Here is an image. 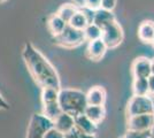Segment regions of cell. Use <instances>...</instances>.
<instances>
[{"instance_id":"obj_29","label":"cell","mask_w":154,"mask_h":138,"mask_svg":"<svg viewBox=\"0 0 154 138\" xmlns=\"http://www.w3.org/2000/svg\"><path fill=\"white\" fill-rule=\"evenodd\" d=\"M148 97L154 98V76L148 78Z\"/></svg>"},{"instance_id":"obj_17","label":"cell","mask_w":154,"mask_h":138,"mask_svg":"<svg viewBox=\"0 0 154 138\" xmlns=\"http://www.w3.org/2000/svg\"><path fill=\"white\" fill-rule=\"evenodd\" d=\"M62 113V109L59 105V103H50V104H43V115L46 116L52 122L58 118L59 115Z\"/></svg>"},{"instance_id":"obj_33","label":"cell","mask_w":154,"mask_h":138,"mask_svg":"<svg viewBox=\"0 0 154 138\" xmlns=\"http://www.w3.org/2000/svg\"><path fill=\"white\" fill-rule=\"evenodd\" d=\"M151 44H152V46H153V47H154V38H153V40L151 41Z\"/></svg>"},{"instance_id":"obj_30","label":"cell","mask_w":154,"mask_h":138,"mask_svg":"<svg viewBox=\"0 0 154 138\" xmlns=\"http://www.w3.org/2000/svg\"><path fill=\"white\" fill-rule=\"evenodd\" d=\"M0 109L2 111H8L9 109V104L6 101V99L0 94Z\"/></svg>"},{"instance_id":"obj_11","label":"cell","mask_w":154,"mask_h":138,"mask_svg":"<svg viewBox=\"0 0 154 138\" xmlns=\"http://www.w3.org/2000/svg\"><path fill=\"white\" fill-rule=\"evenodd\" d=\"M74 127H75V120H74V118L71 115H69V114H66L63 112L53 121V128L57 129L61 133H63V135L68 133Z\"/></svg>"},{"instance_id":"obj_27","label":"cell","mask_w":154,"mask_h":138,"mask_svg":"<svg viewBox=\"0 0 154 138\" xmlns=\"http://www.w3.org/2000/svg\"><path fill=\"white\" fill-rule=\"evenodd\" d=\"M43 138H64V135L61 133L60 131H58L57 129L54 128H51L48 131L45 133V136Z\"/></svg>"},{"instance_id":"obj_21","label":"cell","mask_w":154,"mask_h":138,"mask_svg":"<svg viewBox=\"0 0 154 138\" xmlns=\"http://www.w3.org/2000/svg\"><path fill=\"white\" fill-rule=\"evenodd\" d=\"M59 92L60 90L54 89V87H43L42 89V103L43 104L57 103L59 100Z\"/></svg>"},{"instance_id":"obj_20","label":"cell","mask_w":154,"mask_h":138,"mask_svg":"<svg viewBox=\"0 0 154 138\" xmlns=\"http://www.w3.org/2000/svg\"><path fill=\"white\" fill-rule=\"evenodd\" d=\"M134 96H148V78H134Z\"/></svg>"},{"instance_id":"obj_26","label":"cell","mask_w":154,"mask_h":138,"mask_svg":"<svg viewBox=\"0 0 154 138\" xmlns=\"http://www.w3.org/2000/svg\"><path fill=\"white\" fill-rule=\"evenodd\" d=\"M85 7L92 11H98L101 8V0H85Z\"/></svg>"},{"instance_id":"obj_4","label":"cell","mask_w":154,"mask_h":138,"mask_svg":"<svg viewBox=\"0 0 154 138\" xmlns=\"http://www.w3.org/2000/svg\"><path fill=\"white\" fill-rule=\"evenodd\" d=\"M154 114V103L148 96H132L127 105V118Z\"/></svg>"},{"instance_id":"obj_16","label":"cell","mask_w":154,"mask_h":138,"mask_svg":"<svg viewBox=\"0 0 154 138\" xmlns=\"http://www.w3.org/2000/svg\"><path fill=\"white\" fill-rule=\"evenodd\" d=\"M114 21H116V19H115V15H114V13L112 11H107V9L100 8V9L96 11L93 24L98 26L103 30L105 26H107L112 22H114Z\"/></svg>"},{"instance_id":"obj_34","label":"cell","mask_w":154,"mask_h":138,"mask_svg":"<svg viewBox=\"0 0 154 138\" xmlns=\"http://www.w3.org/2000/svg\"><path fill=\"white\" fill-rule=\"evenodd\" d=\"M5 1H7V0H0V4H2V2H5Z\"/></svg>"},{"instance_id":"obj_12","label":"cell","mask_w":154,"mask_h":138,"mask_svg":"<svg viewBox=\"0 0 154 138\" xmlns=\"http://www.w3.org/2000/svg\"><path fill=\"white\" fill-rule=\"evenodd\" d=\"M74 120H75V127L78 130H81L89 136L96 137V133L98 131V125L94 124L88 116H85L84 114H81L76 118H74Z\"/></svg>"},{"instance_id":"obj_22","label":"cell","mask_w":154,"mask_h":138,"mask_svg":"<svg viewBox=\"0 0 154 138\" xmlns=\"http://www.w3.org/2000/svg\"><path fill=\"white\" fill-rule=\"evenodd\" d=\"M68 24L70 26H72V28L77 29V30H82L83 31L84 29L88 26L89 23H88V21H86L85 16L83 15V13L78 9V12L71 17V20L68 22Z\"/></svg>"},{"instance_id":"obj_28","label":"cell","mask_w":154,"mask_h":138,"mask_svg":"<svg viewBox=\"0 0 154 138\" xmlns=\"http://www.w3.org/2000/svg\"><path fill=\"white\" fill-rule=\"evenodd\" d=\"M116 1L117 0H101V8L113 12V9L116 6Z\"/></svg>"},{"instance_id":"obj_6","label":"cell","mask_w":154,"mask_h":138,"mask_svg":"<svg viewBox=\"0 0 154 138\" xmlns=\"http://www.w3.org/2000/svg\"><path fill=\"white\" fill-rule=\"evenodd\" d=\"M101 39L107 46V48H116L122 44L124 39V31H123L122 26L114 21L107 26L103 29V36Z\"/></svg>"},{"instance_id":"obj_19","label":"cell","mask_w":154,"mask_h":138,"mask_svg":"<svg viewBox=\"0 0 154 138\" xmlns=\"http://www.w3.org/2000/svg\"><path fill=\"white\" fill-rule=\"evenodd\" d=\"M84 37H85V41H93V40L101 39L103 36V30L96 24H88V26L83 30Z\"/></svg>"},{"instance_id":"obj_32","label":"cell","mask_w":154,"mask_h":138,"mask_svg":"<svg viewBox=\"0 0 154 138\" xmlns=\"http://www.w3.org/2000/svg\"><path fill=\"white\" fill-rule=\"evenodd\" d=\"M151 69H152V76H154V58L151 59Z\"/></svg>"},{"instance_id":"obj_5","label":"cell","mask_w":154,"mask_h":138,"mask_svg":"<svg viewBox=\"0 0 154 138\" xmlns=\"http://www.w3.org/2000/svg\"><path fill=\"white\" fill-rule=\"evenodd\" d=\"M53 128V122L43 114H32L26 128V138H43L45 133Z\"/></svg>"},{"instance_id":"obj_18","label":"cell","mask_w":154,"mask_h":138,"mask_svg":"<svg viewBox=\"0 0 154 138\" xmlns=\"http://www.w3.org/2000/svg\"><path fill=\"white\" fill-rule=\"evenodd\" d=\"M77 12H78V7H76L74 4H63V5H61V6L59 7L57 14H58L64 22L68 23L71 20V17Z\"/></svg>"},{"instance_id":"obj_23","label":"cell","mask_w":154,"mask_h":138,"mask_svg":"<svg viewBox=\"0 0 154 138\" xmlns=\"http://www.w3.org/2000/svg\"><path fill=\"white\" fill-rule=\"evenodd\" d=\"M153 130H146V131H137V130H127L124 138H152Z\"/></svg>"},{"instance_id":"obj_14","label":"cell","mask_w":154,"mask_h":138,"mask_svg":"<svg viewBox=\"0 0 154 138\" xmlns=\"http://www.w3.org/2000/svg\"><path fill=\"white\" fill-rule=\"evenodd\" d=\"M84 115L90 118L94 124L98 125L100 124L106 118V108H105V106L88 105L85 111H84Z\"/></svg>"},{"instance_id":"obj_9","label":"cell","mask_w":154,"mask_h":138,"mask_svg":"<svg viewBox=\"0 0 154 138\" xmlns=\"http://www.w3.org/2000/svg\"><path fill=\"white\" fill-rule=\"evenodd\" d=\"M107 46L105 45V43L103 41V39H98L90 41L89 45L86 47L85 51V55L89 60L92 61H99L105 57V54L107 52Z\"/></svg>"},{"instance_id":"obj_10","label":"cell","mask_w":154,"mask_h":138,"mask_svg":"<svg viewBox=\"0 0 154 138\" xmlns=\"http://www.w3.org/2000/svg\"><path fill=\"white\" fill-rule=\"evenodd\" d=\"M107 99V92L105 87L100 85L92 86L86 92V103L91 106H105Z\"/></svg>"},{"instance_id":"obj_1","label":"cell","mask_w":154,"mask_h":138,"mask_svg":"<svg viewBox=\"0 0 154 138\" xmlns=\"http://www.w3.org/2000/svg\"><path fill=\"white\" fill-rule=\"evenodd\" d=\"M22 58L24 60L28 72L33 81L43 87H54L61 90V82L58 72L48 59L30 41H26L22 47Z\"/></svg>"},{"instance_id":"obj_31","label":"cell","mask_w":154,"mask_h":138,"mask_svg":"<svg viewBox=\"0 0 154 138\" xmlns=\"http://www.w3.org/2000/svg\"><path fill=\"white\" fill-rule=\"evenodd\" d=\"M72 4L75 5L78 8H82V7H85V0H71Z\"/></svg>"},{"instance_id":"obj_2","label":"cell","mask_w":154,"mask_h":138,"mask_svg":"<svg viewBox=\"0 0 154 138\" xmlns=\"http://www.w3.org/2000/svg\"><path fill=\"white\" fill-rule=\"evenodd\" d=\"M59 105L62 112L69 114L72 118H76L84 111L88 106L86 93L78 89H61L59 92Z\"/></svg>"},{"instance_id":"obj_7","label":"cell","mask_w":154,"mask_h":138,"mask_svg":"<svg viewBox=\"0 0 154 138\" xmlns=\"http://www.w3.org/2000/svg\"><path fill=\"white\" fill-rule=\"evenodd\" d=\"M154 128V114L137 115L127 118V130H137L146 131L153 130Z\"/></svg>"},{"instance_id":"obj_35","label":"cell","mask_w":154,"mask_h":138,"mask_svg":"<svg viewBox=\"0 0 154 138\" xmlns=\"http://www.w3.org/2000/svg\"><path fill=\"white\" fill-rule=\"evenodd\" d=\"M120 138H124V137H120Z\"/></svg>"},{"instance_id":"obj_13","label":"cell","mask_w":154,"mask_h":138,"mask_svg":"<svg viewBox=\"0 0 154 138\" xmlns=\"http://www.w3.org/2000/svg\"><path fill=\"white\" fill-rule=\"evenodd\" d=\"M67 22H64L57 13L51 14L48 17H47V22H46V26L48 31L51 32V35L53 37H57L60 33L63 31L67 26Z\"/></svg>"},{"instance_id":"obj_8","label":"cell","mask_w":154,"mask_h":138,"mask_svg":"<svg viewBox=\"0 0 154 138\" xmlns=\"http://www.w3.org/2000/svg\"><path fill=\"white\" fill-rule=\"evenodd\" d=\"M131 72L134 78H149L152 76L151 59L146 57H138L134 60Z\"/></svg>"},{"instance_id":"obj_3","label":"cell","mask_w":154,"mask_h":138,"mask_svg":"<svg viewBox=\"0 0 154 138\" xmlns=\"http://www.w3.org/2000/svg\"><path fill=\"white\" fill-rule=\"evenodd\" d=\"M85 41L84 32L67 24L66 29L57 37H53V43L63 48H75Z\"/></svg>"},{"instance_id":"obj_15","label":"cell","mask_w":154,"mask_h":138,"mask_svg":"<svg viewBox=\"0 0 154 138\" xmlns=\"http://www.w3.org/2000/svg\"><path fill=\"white\" fill-rule=\"evenodd\" d=\"M138 38L143 43H149L154 38V22L151 20L143 21L138 26Z\"/></svg>"},{"instance_id":"obj_24","label":"cell","mask_w":154,"mask_h":138,"mask_svg":"<svg viewBox=\"0 0 154 138\" xmlns=\"http://www.w3.org/2000/svg\"><path fill=\"white\" fill-rule=\"evenodd\" d=\"M64 138H96V137L94 136H89V135L82 132L81 130H78L76 127H74L68 133L64 135Z\"/></svg>"},{"instance_id":"obj_25","label":"cell","mask_w":154,"mask_h":138,"mask_svg":"<svg viewBox=\"0 0 154 138\" xmlns=\"http://www.w3.org/2000/svg\"><path fill=\"white\" fill-rule=\"evenodd\" d=\"M83 15L85 16V19L88 21V23L89 24H92L93 23V21H94V15H96V11H92L90 8H88V7H82V8H78Z\"/></svg>"}]
</instances>
